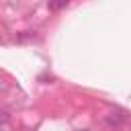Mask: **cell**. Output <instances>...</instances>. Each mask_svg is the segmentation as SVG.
Here are the masks:
<instances>
[{"label":"cell","instance_id":"6da1fadb","mask_svg":"<svg viewBox=\"0 0 131 131\" xmlns=\"http://www.w3.org/2000/svg\"><path fill=\"white\" fill-rule=\"evenodd\" d=\"M68 6V2H49V8H53V10H59V8H66Z\"/></svg>","mask_w":131,"mask_h":131}]
</instances>
